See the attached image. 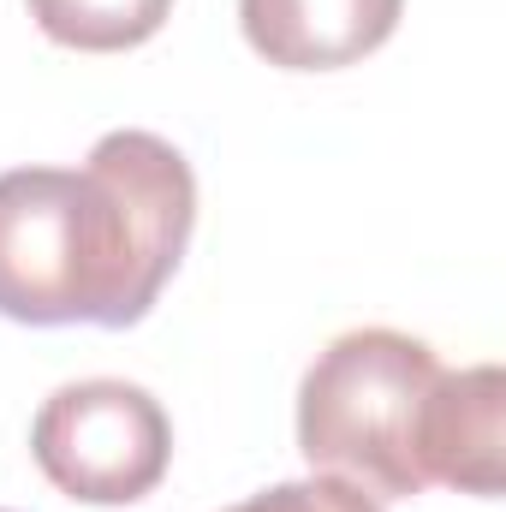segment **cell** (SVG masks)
I'll return each mask as SVG.
<instances>
[{"label":"cell","instance_id":"cell-1","mask_svg":"<svg viewBox=\"0 0 506 512\" xmlns=\"http://www.w3.org/2000/svg\"><path fill=\"white\" fill-rule=\"evenodd\" d=\"M197 227V173L155 131H108L84 167L0 173V316L131 328Z\"/></svg>","mask_w":506,"mask_h":512},{"label":"cell","instance_id":"cell-2","mask_svg":"<svg viewBox=\"0 0 506 512\" xmlns=\"http://www.w3.org/2000/svg\"><path fill=\"white\" fill-rule=\"evenodd\" d=\"M501 405L495 364L447 370L399 328H352L298 382V453L387 501L429 483L489 501L501 495Z\"/></svg>","mask_w":506,"mask_h":512},{"label":"cell","instance_id":"cell-3","mask_svg":"<svg viewBox=\"0 0 506 512\" xmlns=\"http://www.w3.org/2000/svg\"><path fill=\"white\" fill-rule=\"evenodd\" d=\"M36 471L84 507H131L161 489L173 465V423L161 399L120 376L54 387L30 423Z\"/></svg>","mask_w":506,"mask_h":512},{"label":"cell","instance_id":"cell-4","mask_svg":"<svg viewBox=\"0 0 506 512\" xmlns=\"http://www.w3.org/2000/svg\"><path fill=\"white\" fill-rule=\"evenodd\" d=\"M405 0H239V30L280 72H340L399 30Z\"/></svg>","mask_w":506,"mask_h":512},{"label":"cell","instance_id":"cell-5","mask_svg":"<svg viewBox=\"0 0 506 512\" xmlns=\"http://www.w3.org/2000/svg\"><path fill=\"white\" fill-rule=\"evenodd\" d=\"M36 30L60 48H78V54H126V48H143L173 0H24Z\"/></svg>","mask_w":506,"mask_h":512},{"label":"cell","instance_id":"cell-6","mask_svg":"<svg viewBox=\"0 0 506 512\" xmlns=\"http://www.w3.org/2000/svg\"><path fill=\"white\" fill-rule=\"evenodd\" d=\"M227 512H381V501L364 495L358 483H346V477L316 471V477H298V483H274V489H262V495Z\"/></svg>","mask_w":506,"mask_h":512},{"label":"cell","instance_id":"cell-7","mask_svg":"<svg viewBox=\"0 0 506 512\" xmlns=\"http://www.w3.org/2000/svg\"><path fill=\"white\" fill-rule=\"evenodd\" d=\"M0 512H6V507H0Z\"/></svg>","mask_w":506,"mask_h":512}]
</instances>
